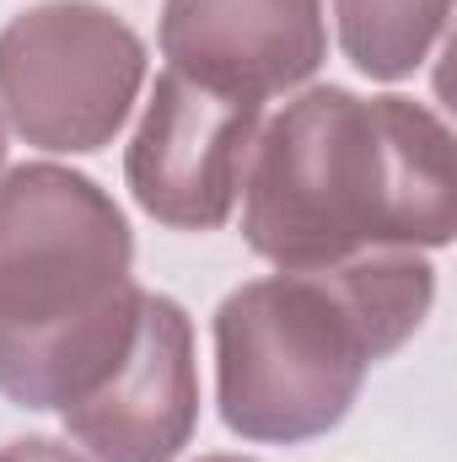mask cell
Masks as SVG:
<instances>
[{"mask_svg":"<svg viewBox=\"0 0 457 462\" xmlns=\"http://www.w3.org/2000/svg\"><path fill=\"white\" fill-rule=\"evenodd\" d=\"M205 462H253V457H205Z\"/></svg>","mask_w":457,"mask_h":462,"instance_id":"11","label":"cell"},{"mask_svg":"<svg viewBox=\"0 0 457 462\" xmlns=\"http://www.w3.org/2000/svg\"><path fill=\"white\" fill-rule=\"evenodd\" d=\"M145 81V43L92 0H43L0 27V114L43 151H103Z\"/></svg>","mask_w":457,"mask_h":462,"instance_id":"4","label":"cell"},{"mask_svg":"<svg viewBox=\"0 0 457 462\" xmlns=\"http://www.w3.org/2000/svg\"><path fill=\"white\" fill-rule=\"evenodd\" d=\"M92 462H173L200 420L194 328L178 301L140 291L135 334L76 403L60 409Z\"/></svg>","mask_w":457,"mask_h":462,"instance_id":"6","label":"cell"},{"mask_svg":"<svg viewBox=\"0 0 457 462\" xmlns=\"http://www.w3.org/2000/svg\"><path fill=\"white\" fill-rule=\"evenodd\" d=\"M258 124H264V103L231 97L167 70L124 156L135 205L173 231L227 226Z\"/></svg>","mask_w":457,"mask_h":462,"instance_id":"5","label":"cell"},{"mask_svg":"<svg viewBox=\"0 0 457 462\" xmlns=\"http://www.w3.org/2000/svg\"><path fill=\"white\" fill-rule=\"evenodd\" d=\"M162 54L200 87L264 103L323 65V0H167Z\"/></svg>","mask_w":457,"mask_h":462,"instance_id":"7","label":"cell"},{"mask_svg":"<svg viewBox=\"0 0 457 462\" xmlns=\"http://www.w3.org/2000/svg\"><path fill=\"white\" fill-rule=\"evenodd\" d=\"M334 16L350 65L371 81H398L425 65L447 32L452 0H334Z\"/></svg>","mask_w":457,"mask_h":462,"instance_id":"8","label":"cell"},{"mask_svg":"<svg viewBox=\"0 0 457 462\" xmlns=\"http://www.w3.org/2000/svg\"><path fill=\"white\" fill-rule=\"evenodd\" d=\"M457 156L447 124L409 97L318 87L247 151L242 236L280 269H329L377 247H447Z\"/></svg>","mask_w":457,"mask_h":462,"instance_id":"1","label":"cell"},{"mask_svg":"<svg viewBox=\"0 0 457 462\" xmlns=\"http://www.w3.org/2000/svg\"><path fill=\"white\" fill-rule=\"evenodd\" d=\"M0 167H5V114H0Z\"/></svg>","mask_w":457,"mask_h":462,"instance_id":"10","label":"cell"},{"mask_svg":"<svg viewBox=\"0 0 457 462\" xmlns=\"http://www.w3.org/2000/svg\"><path fill=\"white\" fill-rule=\"evenodd\" d=\"M135 236L114 199L54 162L0 178V393L65 409L114 365L140 312Z\"/></svg>","mask_w":457,"mask_h":462,"instance_id":"3","label":"cell"},{"mask_svg":"<svg viewBox=\"0 0 457 462\" xmlns=\"http://www.w3.org/2000/svg\"><path fill=\"white\" fill-rule=\"evenodd\" d=\"M436 296L415 247L355 253L237 285L216 312V398L247 441L329 436L377 360L404 345Z\"/></svg>","mask_w":457,"mask_h":462,"instance_id":"2","label":"cell"},{"mask_svg":"<svg viewBox=\"0 0 457 462\" xmlns=\"http://www.w3.org/2000/svg\"><path fill=\"white\" fill-rule=\"evenodd\" d=\"M0 462H92V457H81V452H70V447H60L49 436H27V441L0 447Z\"/></svg>","mask_w":457,"mask_h":462,"instance_id":"9","label":"cell"}]
</instances>
